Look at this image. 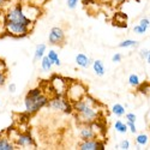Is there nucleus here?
I'll return each mask as SVG.
<instances>
[{
    "instance_id": "nucleus-16",
    "label": "nucleus",
    "mask_w": 150,
    "mask_h": 150,
    "mask_svg": "<svg viewBox=\"0 0 150 150\" xmlns=\"http://www.w3.org/2000/svg\"><path fill=\"white\" fill-rule=\"evenodd\" d=\"M45 52H46V45L45 43H41V45H37L36 49H35V53H34V59L35 60H41V58L45 55Z\"/></svg>"
},
{
    "instance_id": "nucleus-3",
    "label": "nucleus",
    "mask_w": 150,
    "mask_h": 150,
    "mask_svg": "<svg viewBox=\"0 0 150 150\" xmlns=\"http://www.w3.org/2000/svg\"><path fill=\"white\" fill-rule=\"evenodd\" d=\"M4 17H5V22L23 23V24H27V25H29V27L34 25V22H31L25 16V13L23 12V5H21V4H17L15 6L7 8Z\"/></svg>"
},
{
    "instance_id": "nucleus-8",
    "label": "nucleus",
    "mask_w": 150,
    "mask_h": 150,
    "mask_svg": "<svg viewBox=\"0 0 150 150\" xmlns=\"http://www.w3.org/2000/svg\"><path fill=\"white\" fill-rule=\"evenodd\" d=\"M48 41L51 45H55V46H61L65 42V33L61 28L59 27H54L49 31V36H48Z\"/></svg>"
},
{
    "instance_id": "nucleus-12",
    "label": "nucleus",
    "mask_w": 150,
    "mask_h": 150,
    "mask_svg": "<svg viewBox=\"0 0 150 150\" xmlns=\"http://www.w3.org/2000/svg\"><path fill=\"white\" fill-rule=\"evenodd\" d=\"M76 64L79 66V67H83V69H88L91 64H93V60L86 57L85 54L83 53H79L76 55Z\"/></svg>"
},
{
    "instance_id": "nucleus-4",
    "label": "nucleus",
    "mask_w": 150,
    "mask_h": 150,
    "mask_svg": "<svg viewBox=\"0 0 150 150\" xmlns=\"http://www.w3.org/2000/svg\"><path fill=\"white\" fill-rule=\"evenodd\" d=\"M88 94V90H86V88L79 82H71L69 83L67 85V90H66V98L69 100L70 102H76L78 101V100H81L84 95Z\"/></svg>"
},
{
    "instance_id": "nucleus-9",
    "label": "nucleus",
    "mask_w": 150,
    "mask_h": 150,
    "mask_svg": "<svg viewBox=\"0 0 150 150\" xmlns=\"http://www.w3.org/2000/svg\"><path fill=\"white\" fill-rule=\"evenodd\" d=\"M15 144H16V146H22V148H34L35 141L30 133L24 132V133H18L16 136Z\"/></svg>"
},
{
    "instance_id": "nucleus-2",
    "label": "nucleus",
    "mask_w": 150,
    "mask_h": 150,
    "mask_svg": "<svg viewBox=\"0 0 150 150\" xmlns=\"http://www.w3.org/2000/svg\"><path fill=\"white\" fill-rule=\"evenodd\" d=\"M49 102V98L45 94L40 95H28L24 98V107H25V113L28 115L37 113L40 109L46 107Z\"/></svg>"
},
{
    "instance_id": "nucleus-21",
    "label": "nucleus",
    "mask_w": 150,
    "mask_h": 150,
    "mask_svg": "<svg viewBox=\"0 0 150 150\" xmlns=\"http://www.w3.org/2000/svg\"><path fill=\"white\" fill-rule=\"evenodd\" d=\"M129 84L132 85V86H138L141 84V81H139V77H138V74H130V77H129Z\"/></svg>"
},
{
    "instance_id": "nucleus-26",
    "label": "nucleus",
    "mask_w": 150,
    "mask_h": 150,
    "mask_svg": "<svg viewBox=\"0 0 150 150\" xmlns=\"http://www.w3.org/2000/svg\"><path fill=\"white\" fill-rule=\"evenodd\" d=\"M79 0H67V7L70 10H73V8H76L77 4H78Z\"/></svg>"
},
{
    "instance_id": "nucleus-11",
    "label": "nucleus",
    "mask_w": 150,
    "mask_h": 150,
    "mask_svg": "<svg viewBox=\"0 0 150 150\" xmlns=\"http://www.w3.org/2000/svg\"><path fill=\"white\" fill-rule=\"evenodd\" d=\"M79 136L82 141H85V139H93V138H96L97 133L95 132L94 127L91 126V124H83V126L79 131Z\"/></svg>"
},
{
    "instance_id": "nucleus-36",
    "label": "nucleus",
    "mask_w": 150,
    "mask_h": 150,
    "mask_svg": "<svg viewBox=\"0 0 150 150\" xmlns=\"http://www.w3.org/2000/svg\"><path fill=\"white\" fill-rule=\"evenodd\" d=\"M6 3H7V0H0V7L3 8V7H4V5H5Z\"/></svg>"
},
{
    "instance_id": "nucleus-6",
    "label": "nucleus",
    "mask_w": 150,
    "mask_h": 150,
    "mask_svg": "<svg viewBox=\"0 0 150 150\" xmlns=\"http://www.w3.org/2000/svg\"><path fill=\"white\" fill-rule=\"evenodd\" d=\"M47 106H49V108H52L54 110L62 112V113H71L73 110L72 102L69 101L66 96H60V95H55L52 100H49Z\"/></svg>"
},
{
    "instance_id": "nucleus-31",
    "label": "nucleus",
    "mask_w": 150,
    "mask_h": 150,
    "mask_svg": "<svg viewBox=\"0 0 150 150\" xmlns=\"http://www.w3.org/2000/svg\"><path fill=\"white\" fill-rule=\"evenodd\" d=\"M126 119H127V121H131V122H136V119H137V117L133 114V113H127L126 115Z\"/></svg>"
},
{
    "instance_id": "nucleus-39",
    "label": "nucleus",
    "mask_w": 150,
    "mask_h": 150,
    "mask_svg": "<svg viewBox=\"0 0 150 150\" xmlns=\"http://www.w3.org/2000/svg\"><path fill=\"white\" fill-rule=\"evenodd\" d=\"M0 105H1V100H0Z\"/></svg>"
},
{
    "instance_id": "nucleus-37",
    "label": "nucleus",
    "mask_w": 150,
    "mask_h": 150,
    "mask_svg": "<svg viewBox=\"0 0 150 150\" xmlns=\"http://www.w3.org/2000/svg\"><path fill=\"white\" fill-rule=\"evenodd\" d=\"M146 61H148V64L150 65V51H149V53H148V57H146Z\"/></svg>"
},
{
    "instance_id": "nucleus-23",
    "label": "nucleus",
    "mask_w": 150,
    "mask_h": 150,
    "mask_svg": "<svg viewBox=\"0 0 150 150\" xmlns=\"http://www.w3.org/2000/svg\"><path fill=\"white\" fill-rule=\"evenodd\" d=\"M146 28L145 27H142L141 24H138V25H134L133 27V31L136 33V34H138V35H143V34H145L146 33Z\"/></svg>"
},
{
    "instance_id": "nucleus-17",
    "label": "nucleus",
    "mask_w": 150,
    "mask_h": 150,
    "mask_svg": "<svg viewBox=\"0 0 150 150\" xmlns=\"http://www.w3.org/2000/svg\"><path fill=\"white\" fill-rule=\"evenodd\" d=\"M112 113L117 117H122V115H125V107L120 103H115L112 107Z\"/></svg>"
},
{
    "instance_id": "nucleus-33",
    "label": "nucleus",
    "mask_w": 150,
    "mask_h": 150,
    "mask_svg": "<svg viewBox=\"0 0 150 150\" xmlns=\"http://www.w3.org/2000/svg\"><path fill=\"white\" fill-rule=\"evenodd\" d=\"M16 90H17V85H16L15 83H10V85H8V91H10L11 94H15Z\"/></svg>"
},
{
    "instance_id": "nucleus-34",
    "label": "nucleus",
    "mask_w": 150,
    "mask_h": 150,
    "mask_svg": "<svg viewBox=\"0 0 150 150\" xmlns=\"http://www.w3.org/2000/svg\"><path fill=\"white\" fill-rule=\"evenodd\" d=\"M148 53H149V51H148V49H141V52H139V54H141V58H142V59H146V57H148Z\"/></svg>"
},
{
    "instance_id": "nucleus-38",
    "label": "nucleus",
    "mask_w": 150,
    "mask_h": 150,
    "mask_svg": "<svg viewBox=\"0 0 150 150\" xmlns=\"http://www.w3.org/2000/svg\"><path fill=\"white\" fill-rule=\"evenodd\" d=\"M112 1H117V3H122L124 0H112Z\"/></svg>"
},
{
    "instance_id": "nucleus-32",
    "label": "nucleus",
    "mask_w": 150,
    "mask_h": 150,
    "mask_svg": "<svg viewBox=\"0 0 150 150\" xmlns=\"http://www.w3.org/2000/svg\"><path fill=\"white\" fill-rule=\"evenodd\" d=\"M4 71H7V65L3 59H0V72H4Z\"/></svg>"
},
{
    "instance_id": "nucleus-35",
    "label": "nucleus",
    "mask_w": 150,
    "mask_h": 150,
    "mask_svg": "<svg viewBox=\"0 0 150 150\" xmlns=\"http://www.w3.org/2000/svg\"><path fill=\"white\" fill-rule=\"evenodd\" d=\"M5 12H4V10L0 7V23H3V22H5Z\"/></svg>"
},
{
    "instance_id": "nucleus-25",
    "label": "nucleus",
    "mask_w": 150,
    "mask_h": 150,
    "mask_svg": "<svg viewBox=\"0 0 150 150\" xmlns=\"http://www.w3.org/2000/svg\"><path fill=\"white\" fill-rule=\"evenodd\" d=\"M6 79H7V71L0 72V88L4 86V84L6 83Z\"/></svg>"
},
{
    "instance_id": "nucleus-20",
    "label": "nucleus",
    "mask_w": 150,
    "mask_h": 150,
    "mask_svg": "<svg viewBox=\"0 0 150 150\" xmlns=\"http://www.w3.org/2000/svg\"><path fill=\"white\" fill-rule=\"evenodd\" d=\"M138 46V42L134 40H124L122 42L119 43L120 48H130V47H137Z\"/></svg>"
},
{
    "instance_id": "nucleus-18",
    "label": "nucleus",
    "mask_w": 150,
    "mask_h": 150,
    "mask_svg": "<svg viewBox=\"0 0 150 150\" xmlns=\"http://www.w3.org/2000/svg\"><path fill=\"white\" fill-rule=\"evenodd\" d=\"M114 129L119 133H126L127 132V125L125 122H122L121 120H117L114 124Z\"/></svg>"
},
{
    "instance_id": "nucleus-14",
    "label": "nucleus",
    "mask_w": 150,
    "mask_h": 150,
    "mask_svg": "<svg viewBox=\"0 0 150 150\" xmlns=\"http://www.w3.org/2000/svg\"><path fill=\"white\" fill-rule=\"evenodd\" d=\"M16 144L7 138H0V150H15Z\"/></svg>"
},
{
    "instance_id": "nucleus-24",
    "label": "nucleus",
    "mask_w": 150,
    "mask_h": 150,
    "mask_svg": "<svg viewBox=\"0 0 150 150\" xmlns=\"http://www.w3.org/2000/svg\"><path fill=\"white\" fill-rule=\"evenodd\" d=\"M117 149H122V150H127V149H130V142H129L127 139L122 141L119 145H117Z\"/></svg>"
},
{
    "instance_id": "nucleus-28",
    "label": "nucleus",
    "mask_w": 150,
    "mask_h": 150,
    "mask_svg": "<svg viewBox=\"0 0 150 150\" xmlns=\"http://www.w3.org/2000/svg\"><path fill=\"white\" fill-rule=\"evenodd\" d=\"M121 59H122V55L120 53H115L113 57H112V61L113 62H120Z\"/></svg>"
},
{
    "instance_id": "nucleus-30",
    "label": "nucleus",
    "mask_w": 150,
    "mask_h": 150,
    "mask_svg": "<svg viewBox=\"0 0 150 150\" xmlns=\"http://www.w3.org/2000/svg\"><path fill=\"white\" fill-rule=\"evenodd\" d=\"M31 5H35V6H40V5H43L46 3V0H29Z\"/></svg>"
},
{
    "instance_id": "nucleus-22",
    "label": "nucleus",
    "mask_w": 150,
    "mask_h": 150,
    "mask_svg": "<svg viewBox=\"0 0 150 150\" xmlns=\"http://www.w3.org/2000/svg\"><path fill=\"white\" fill-rule=\"evenodd\" d=\"M148 141H149L148 136L144 134V133L138 134V136H137V138H136V142H137V144H138V145H146L148 144Z\"/></svg>"
},
{
    "instance_id": "nucleus-1",
    "label": "nucleus",
    "mask_w": 150,
    "mask_h": 150,
    "mask_svg": "<svg viewBox=\"0 0 150 150\" xmlns=\"http://www.w3.org/2000/svg\"><path fill=\"white\" fill-rule=\"evenodd\" d=\"M72 109L76 113V118L79 124L96 122L102 112V107L90 95H84L81 100L72 103Z\"/></svg>"
},
{
    "instance_id": "nucleus-29",
    "label": "nucleus",
    "mask_w": 150,
    "mask_h": 150,
    "mask_svg": "<svg viewBox=\"0 0 150 150\" xmlns=\"http://www.w3.org/2000/svg\"><path fill=\"white\" fill-rule=\"evenodd\" d=\"M126 125H127V127H130V131H131L132 133H136V132H137V127H136V125H134V122L127 121V122H126Z\"/></svg>"
},
{
    "instance_id": "nucleus-7",
    "label": "nucleus",
    "mask_w": 150,
    "mask_h": 150,
    "mask_svg": "<svg viewBox=\"0 0 150 150\" xmlns=\"http://www.w3.org/2000/svg\"><path fill=\"white\" fill-rule=\"evenodd\" d=\"M67 81L65 78H62L60 76H54L51 79V88L54 91L55 95H60V96H65L66 90H67Z\"/></svg>"
},
{
    "instance_id": "nucleus-19",
    "label": "nucleus",
    "mask_w": 150,
    "mask_h": 150,
    "mask_svg": "<svg viewBox=\"0 0 150 150\" xmlns=\"http://www.w3.org/2000/svg\"><path fill=\"white\" fill-rule=\"evenodd\" d=\"M47 57H48L49 59H51V61L53 62V65H55V66H60V65H61L60 58L58 57V53H57L55 51H49Z\"/></svg>"
},
{
    "instance_id": "nucleus-15",
    "label": "nucleus",
    "mask_w": 150,
    "mask_h": 150,
    "mask_svg": "<svg viewBox=\"0 0 150 150\" xmlns=\"http://www.w3.org/2000/svg\"><path fill=\"white\" fill-rule=\"evenodd\" d=\"M52 66H53V62L51 61V59H49L47 55H43L41 58V67L45 72H48L52 70Z\"/></svg>"
},
{
    "instance_id": "nucleus-13",
    "label": "nucleus",
    "mask_w": 150,
    "mask_h": 150,
    "mask_svg": "<svg viewBox=\"0 0 150 150\" xmlns=\"http://www.w3.org/2000/svg\"><path fill=\"white\" fill-rule=\"evenodd\" d=\"M93 69H94V72L96 73V76H100V77H102L106 72L105 65L101 60H94L93 61Z\"/></svg>"
},
{
    "instance_id": "nucleus-10",
    "label": "nucleus",
    "mask_w": 150,
    "mask_h": 150,
    "mask_svg": "<svg viewBox=\"0 0 150 150\" xmlns=\"http://www.w3.org/2000/svg\"><path fill=\"white\" fill-rule=\"evenodd\" d=\"M78 149H81V150H103L105 149V144L102 142H98L95 138L85 139V141H82V143L79 144Z\"/></svg>"
},
{
    "instance_id": "nucleus-27",
    "label": "nucleus",
    "mask_w": 150,
    "mask_h": 150,
    "mask_svg": "<svg viewBox=\"0 0 150 150\" xmlns=\"http://www.w3.org/2000/svg\"><path fill=\"white\" fill-rule=\"evenodd\" d=\"M139 24L142 27H145L146 29L150 27V19L149 18H142L141 21H139Z\"/></svg>"
},
{
    "instance_id": "nucleus-5",
    "label": "nucleus",
    "mask_w": 150,
    "mask_h": 150,
    "mask_svg": "<svg viewBox=\"0 0 150 150\" xmlns=\"http://www.w3.org/2000/svg\"><path fill=\"white\" fill-rule=\"evenodd\" d=\"M6 34L13 36V37H25L30 34L33 27H29L23 23H15V22H4Z\"/></svg>"
}]
</instances>
